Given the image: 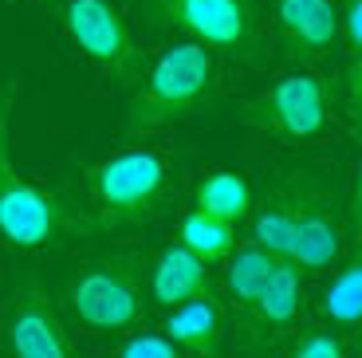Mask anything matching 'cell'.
<instances>
[{"mask_svg":"<svg viewBox=\"0 0 362 358\" xmlns=\"http://www.w3.org/2000/svg\"><path fill=\"white\" fill-rule=\"evenodd\" d=\"M12 103H16V83L0 87V241L28 252L59 248L75 224L87 229V221L75 216L64 193H44L12 166Z\"/></svg>","mask_w":362,"mask_h":358,"instance_id":"obj_2","label":"cell"},{"mask_svg":"<svg viewBox=\"0 0 362 358\" xmlns=\"http://www.w3.org/2000/svg\"><path fill=\"white\" fill-rule=\"evenodd\" d=\"M213 291V279H209V264L189 252L185 244H170L162 256L154 260V272H150V296L162 307H177L185 299H197Z\"/></svg>","mask_w":362,"mask_h":358,"instance_id":"obj_14","label":"cell"},{"mask_svg":"<svg viewBox=\"0 0 362 358\" xmlns=\"http://www.w3.org/2000/svg\"><path fill=\"white\" fill-rule=\"evenodd\" d=\"M288 358H346V347L335 339V335H323V331H308L291 342Z\"/></svg>","mask_w":362,"mask_h":358,"instance_id":"obj_19","label":"cell"},{"mask_svg":"<svg viewBox=\"0 0 362 358\" xmlns=\"http://www.w3.org/2000/svg\"><path fill=\"white\" fill-rule=\"evenodd\" d=\"M319 185H323V178H319V173H308V170H291L288 178L268 185L264 209H260V216H256V244H260L264 252L288 260L296 224H299V216L308 213V205H311Z\"/></svg>","mask_w":362,"mask_h":358,"instance_id":"obj_10","label":"cell"},{"mask_svg":"<svg viewBox=\"0 0 362 358\" xmlns=\"http://www.w3.org/2000/svg\"><path fill=\"white\" fill-rule=\"evenodd\" d=\"M8 350L16 358H71V335L44 291H20L4 315Z\"/></svg>","mask_w":362,"mask_h":358,"instance_id":"obj_9","label":"cell"},{"mask_svg":"<svg viewBox=\"0 0 362 358\" xmlns=\"http://www.w3.org/2000/svg\"><path fill=\"white\" fill-rule=\"evenodd\" d=\"M165 339L173 347H185L201 358H221V342H225V307L217 296H197L185 304L170 307L165 315Z\"/></svg>","mask_w":362,"mask_h":358,"instance_id":"obj_13","label":"cell"},{"mask_svg":"<svg viewBox=\"0 0 362 358\" xmlns=\"http://www.w3.org/2000/svg\"><path fill=\"white\" fill-rule=\"evenodd\" d=\"M90 185V229H122V224H142L162 209L165 189H170V170L165 161L150 150H127L99 161L87 173Z\"/></svg>","mask_w":362,"mask_h":358,"instance_id":"obj_3","label":"cell"},{"mask_svg":"<svg viewBox=\"0 0 362 358\" xmlns=\"http://www.w3.org/2000/svg\"><path fill=\"white\" fill-rule=\"evenodd\" d=\"M276 20L291 59H319L339 44L335 0H280Z\"/></svg>","mask_w":362,"mask_h":358,"instance_id":"obj_11","label":"cell"},{"mask_svg":"<svg viewBox=\"0 0 362 358\" xmlns=\"http://www.w3.org/2000/svg\"><path fill=\"white\" fill-rule=\"evenodd\" d=\"M154 28L189 32L209 52L236 55L245 63L260 59V20L252 0H142Z\"/></svg>","mask_w":362,"mask_h":358,"instance_id":"obj_4","label":"cell"},{"mask_svg":"<svg viewBox=\"0 0 362 358\" xmlns=\"http://www.w3.org/2000/svg\"><path fill=\"white\" fill-rule=\"evenodd\" d=\"M245 122L280 138H311L327 126V83L311 71L284 75L245 107Z\"/></svg>","mask_w":362,"mask_h":358,"instance_id":"obj_6","label":"cell"},{"mask_svg":"<svg viewBox=\"0 0 362 358\" xmlns=\"http://www.w3.org/2000/svg\"><path fill=\"white\" fill-rule=\"evenodd\" d=\"M299 299H303V291H299V268L291 260H280L268 279V287L256 299V307L240 319V335H245L248 347L252 342H268L288 331L299 315Z\"/></svg>","mask_w":362,"mask_h":358,"instance_id":"obj_12","label":"cell"},{"mask_svg":"<svg viewBox=\"0 0 362 358\" xmlns=\"http://www.w3.org/2000/svg\"><path fill=\"white\" fill-rule=\"evenodd\" d=\"M142 264L134 252H115V256L95 260L79 279L67 287L71 315L87 331H122L142 319Z\"/></svg>","mask_w":362,"mask_h":358,"instance_id":"obj_5","label":"cell"},{"mask_svg":"<svg viewBox=\"0 0 362 358\" xmlns=\"http://www.w3.org/2000/svg\"><path fill=\"white\" fill-rule=\"evenodd\" d=\"M118 358H181V350L170 339H162V335H138V339H130L122 347Z\"/></svg>","mask_w":362,"mask_h":358,"instance_id":"obj_20","label":"cell"},{"mask_svg":"<svg viewBox=\"0 0 362 358\" xmlns=\"http://www.w3.org/2000/svg\"><path fill=\"white\" fill-rule=\"evenodd\" d=\"M343 236H346V209L343 197H339L335 181L331 185H319L315 197H311L308 213L299 216L296 224V236H291V248L288 260L303 272H319V268H331L343 252Z\"/></svg>","mask_w":362,"mask_h":358,"instance_id":"obj_8","label":"cell"},{"mask_svg":"<svg viewBox=\"0 0 362 358\" xmlns=\"http://www.w3.org/2000/svg\"><path fill=\"white\" fill-rule=\"evenodd\" d=\"M319 311L331 323H339V327H358V319H362V244H358V236L351 241V252H346L339 276L323 291Z\"/></svg>","mask_w":362,"mask_h":358,"instance_id":"obj_15","label":"cell"},{"mask_svg":"<svg viewBox=\"0 0 362 358\" xmlns=\"http://www.w3.org/2000/svg\"><path fill=\"white\" fill-rule=\"evenodd\" d=\"M64 28L71 44L87 59H95L103 71L118 75L127 83L138 71V47L130 40L127 20L118 16L110 0H67L64 4Z\"/></svg>","mask_w":362,"mask_h":358,"instance_id":"obj_7","label":"cell"},{"mask_svg":"<svg viewBox=\"0 0 362 358\" xmlns=\"http://www.w3.org/2000/svg\"><path fill=\"white\" fill-rule=\"evenodd\" d=\"M197 209L209 216H221L228 224H240L252 213V189H248L245 173H233V170L209 173L197 185Z\"/></svg>","mask_w":362,"mask_h":358,"instance_id":"obj_17","label":"cell"},{"mask_svg":"<svg viewBox=\"0 0 362 358\" xmlns=\"http://www.w3.org/2000/svg\"><path fill=\"white\" fill-rule=\"evenodd\" d=\"M213 103H217V63H213V52L205 44H197V40H185V44L165 47L162 59L150 67L127 118H122V130L127 134H150V130L205 115Z\"/></svg>","mask_w":362,"mask_h":358,"instance_id":"obj_1","label":"cell"},{"mask_svg":"<svg viewBox=\"0 0 362 358\" xmlns=\"http://www.w3.org/2000/svg\"><path fill=\"white\" fill-rule=\"evenodd\" d=\"M181 244L189 252H197L205 264H217L233 252L236 244V224L221 221V216H209L201 209H193L185 221H181Z\"/></svg>","mask_w":362,"mask_h":358,"instance_id":"obj_18","label":"cell"},{"mask_svg":"<svg viewBox=\"0 0 362 358\" xmlns=\"http://www.w3.org/2000/svg\"><path fill=\"white\" fill-rule=\"evenodd\" d=\"M276 264H280V256L264 252L260 244H252V248H245V252H236V256H233L225 284H228V296H233V307H236L240 319L256 307V299H260V291L268 287Z\"/></svg>","mask_w":362,"mask_h":358,"instance_id":"obj_16","label":"cell"}]
</instances>
